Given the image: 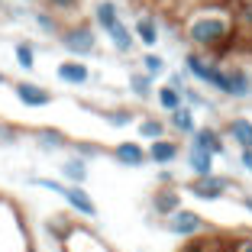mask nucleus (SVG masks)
Listing matches in <instances>:
<instances>
[{
  "label": "nucleus",
  "mask_w": 252,
  "mask_h": 252,
  "mask_svg": "<svg viewBox=\"0 0 252 252\" xmlns=\"http://www.w3.org/2000/svg\"><path fill=\"white\" fill-rule=\"evenodd\" d=\"M185 39L200 49V52H220L223 45H230L236 39V20H233L230 3L220 7H194L181 23Z\"/></svg>",
  "instance_id": "1"
},
{
  "label": "nucleus",
  "mask_w": 252,
  "mask_h": 252,
  "mask_svg": "<svg viewBox=\"0 0 252 252\" xmlns=\"http://www.w3.org/2000/svg\"><path fill=\"white\" fill-rule=\"evenodd\" d=\"M59 42L65 52H71L74 59H84V55H94L97 49V32L91 23H71V26H62L59 30Z\"/></svg>",
  "instance_id": "2"
},
{
  "label": "nucleus",
  "mask_w": 252,
  "mask_h": 252,
  "mask_svg": "<svg viewBox=\"0 0 252 252\" xmlns=\"http://www.w3.org/2000/svg\"><path fill=\"white\" fill-rule=\"evenodd\" d=\"M230 188H233V181L226 178V175H217V171H210V175H197V178L188 181V191H191L197 200H207V204H210V200L226 197Z\"/></svg>",
  "instance_id": "3"
},
{
  "label": "nucleus",
  "mask_w": 252,
  "mask_h": 252,
  "mask_svg": "<svg viewBox=\"0 0 252 252\" xmlns=\"http://www.w3.org/2000/svg\"><path fill=\"white\" fill-rule=\"evenodd\" d=\"M165 230H168L171 236L191 239V236H200V233H207V220H204L200 214H194V210L178 207L175 214L165 217Z\"/></svg>",
  "instance_id": "4"
},
{
  "label": "nucleus",
  "mask_w": 252,
  "mask_h": 252,
  "mask_svg": "<svg viewBox=\"0 0 252 252\" xmlns=\"http://www.w3.org/2000/svg\"><path fill=\"white\" fill-rule=\"evenodd\" d=\"M185 71L191 74L194 81H200V84H214V78H217V71H220V62L217 59H210V55H204L200 49H191V52L185 55Z\"/></svg>",
  "instance_id": "5"
},
{
  "label": "nucleus",
  "mask_w": 252,
  "mask_h": 252,
  "mask_svg": "<svg viewBox=\"0 0 252 252\" xmlns=\"http://www.w3.org/2000/svg\"><path fill=\"white\" fill-rule=\"evenodd\" d=\"M13 94H16V100H20L23 107H32V110L52 104V91L42 88V84H32V81H16Z\"/></svg>",
  "instance_id": "6"
},
{
  "label": "nucleus",
  "mask_w": 252,
  "mask_h": 252,
  "mask_svg": "<svg viewBox=\"0 0 252 252\" xmlns=\"http://www.w3.org/2000/svg\"><path fill=\"white\" fill-rule=\"evenodd\" d=\"M191 146H194V149H204V152H210L214 158L226 152V146H223V133H220V129H214V126H194Z\"/></svg>",
  "instance_id": "7"
},
{
  "label": "nucleus",
  "mask_w": 252,
  "mask_h": 252,
  "mask_svg": "<svg viewBox=\"0 0 252 252\" xmlns=\"http://www.w3.org/2000/svg\"><path fill=\"white\" fill-rule=\"evenodd\" d=\"M62 197H65V204L78 217H88V220H94V217H97V204L91 200V194L84 191L81 185H65V194H62Z\"/></svg>",
  "instance_id": "8"
},
{
  "label": "nucleus",
  "mask_w": 252,
  "mask_h": 252,
  "mask_svg": "<svg viewBox=\"0 0 252 252\" xmlns=\"http://www.w3.org/2000/svg\"><path fill=\"white\" fill-rule=\"evenodd\" d=\"M226 78H230V88H226V97H252V71L246 65H226Z\"/></svg>",
  "instance_id": "9"
},
{
  "label": "nucleus",
  "mask_w": 252,
  "mask_h": 252,
  "mask_svg": "<svg viewBox=\"0 0 252 252\" xmlns=\"http://www.w3.org/2000/svg\"><path fill=\"white\" fill-rule=\"evenodd\" d=\"M55 74H59L62 84H71V88H84V84L91 81V68L84 65L81 59H68L62 62L59 68H55Z\"/></svg>",
  "instance_id": "10"
},
{
  "label": "nucleus",
  "mask_w": 252,
  "mask_h": 252,
  "mask_svg": "<svg viewBox=\"0 0 252 252\" xmlns=\"http://www.w3.org/2000/svg\"><path fill=\"white\" fill-rule=\"evenodd\" d=\"M146 156H149V162H156V165H171L175 158L181 156V146L175 139H168V136H162V139H152L149 142V149H146Z\"/></svg>",
  "instance_id": "11"
},
{
  "label": "nucleus",
  "mask_w": 252,
  "mask_h": 252,
  "mask_svg": "<svg viewBox=\"0 0 252 252\" xmlns=\"http://www.w3.org/2000/svg\"><path fill=\"white\" fill-rule=\"evenodd\" d=\"M113 158H117L120 165H126V168H142V165L149 162V156H146V149L139 146V142H117L113 146Z\"/></svg>",
  "instance_id": "12"
},
{
  "label": "nucleus",
  "mask_w": 252,
  "mask_h": 252,
  "mask_svg": "<svg viewBox=\"0 0 252 252\" xmlns=\"http://www.w3.org/2000/svg\"><path fill=\"white\" fill-rule=\"evenodd\" d=\"M104 36L110 39V45H113V49H117L120 55H129V52H133V49H136L133 30H129V26H126V23H123V16H120V20L113 23V26H110V30L104 32Z\"/></svg>",
  "instance_id": "13"
},
{
  "label": "nucleus",
  "mask_w": 252,
  "mask_h": 252,
  "mask_svg": "<svg viewBox=\"0 0 252 252\" xmlns=\"http://www.w3.org/2000/svg\"><path fill=\"white\" fill-rule=\"evenodd\" d=\"M178 207H181V194L175 191L171 185H162L156 194H152V210H156V214L162 217V220H165L168 214H175Z\"/></svg>",
  "instance_id": "14"
},
{
  "label": "nucleus",
  "mask_w": 252,
  "mask_h": 252,
  "mask_svg": "<svg viewBox=\"0 0 252 252\" xmlns=\"http://www.w3.org/2000/svg\"><path fill=\"white\" fill-rule=\"evenodd\" d=\"M117 20H120L117 0H97V3H94V26H97L100 32H107Z\"/></svg>",
  "instance_id": "15"
},
{
  "label": "nucleus",
  "mask_w": 252,
  "mask_h": 252,
  "mask_svg": "<svg viewBox=\"0 0 252 252\" xmlns=\"http://www.w3.org/2000/svg\"><path fill=\"white\" fill-rule=\"evenodd\" d=\"M32 139H36V146L42 149V152H59V149L71 146L65 133H59V129H49V126H42V129H36V133H32Z\"/></svg>",
  "instance_id": "16"
},
{
  "label": "nucleus",
  "mask_w": 252,
  "mask_h": 252,
  "mask_svg": "<svg viewBox=\"0 0 252 252\" xmlns=\"http://www.w3.org/2000/svg\"><path fill=\"white\" fill-rule=\"evenodd\" d=\"M226 136H230L239 149H252V120L233 117L230 123H226Z\"/></svg>",
  "instance_id": "17"
},
{
  "label": "nucleus",
  "mask_w": 252,
  "mask_h": 252,
  "mask_svg": "<svg viewBox=\"0 0 252 252\" xmlns=\"http://www.w3.org/2000/svg\"><path fill=\"white\" fill-rule=\"evenodd\" d=\"M168 126H171V129H175L178 136H191V133H194V126H197V123H194V110H191L188 104H181L178 110H171V113H168Z\"/></svg>",
  "instance_id": "18"
},
{
  "label": "nucleus",
  "mask_w": 252,
  "mask_h": 252,
  "mask_svg": "<svg viewBox=\"0 0 252 252\" xmlns=\"http://www.w3.org/2000/svg\"><path fill=\"white\" fill-rule=\"evenodd\" d=\"M133 39L136 42H142L146 49H152V45L158 42V26L152 16H139V20L133 23Z\"/></svg>",
  "instance_id": "19"
},
{
  "label": "nucleus",
  "mask_w": 252,
  "mask_h": 252,
  "mask_svg": "<svg viewBox=\"0 0 252 252\" xmlns=\"http://www.w3.org/2000/svg\"><path fill=\"white\" fill-rule=\"evenodd\" d=\"M62 178H65V185H84L88 181V162L78 156L65 158L62 162Z\"/></svg>",
  "instance_id": "20"
},
{
  "label": "nucleus",
  "mask_w": 252,
  "mask_h": 252,
  "mask_svg": "<svg viewBox=\"0 0 252 252\" xmlns=\"http://www.w3.org/2000/svg\"><path fill=\"white\" fill-rule=\"evenodd\" d=\"M188 168H191V178H197V175H210L214 171V156L210 152H204V149H188Z\"/></svg>",
  "instance_id": "21"
},
{
  "label": "nucleus",
  "mask_w": 252,
  "mask_h": 252,
  "mask_svg": "<svg viewBox=\"0 0 252 252\" xmlns=\"http://www.w3.org/2000/svg\"><path fill=\"white\" fill-rule=\"evenodd\" d=\"M136 129H139V139H162L165 133H168V123L165 120H156V117H142L139 123H136Z\"/></svg>",
  "instance_id": "22"
},
{
  "label": "nucleus",
  "mask_w": 252,
  "mask_h": 252,
  "mask_svg": "<svg viewBox=\"0 0 252 252\" xmlns=\"http://www.w3.org/2000/svg\"><path fill=\"white\" fill-rule=\"evenodd\" d=\"M181 252H223V243L220 239H214V236H191L185 246H181Z\"/></svg>",
  "instance_id": "23"
},
{
  "label": "nucleus",
  "mask_w": 252,
  "mask_h": 252,
  "mask_svg": "<svg viewBox=\"0 0 252 252\" xmlns=\"http://www.w3.org/2000/svg\"><path fill=\"white\" fill-rule=\"evenodd\" d=\"M32 16V23L39 26V32H45V36H59V30H62V23H59V16L55 13H49V10H36V13H30Z\"/></svg>",
  "instance_id": "24"
},
{
  "label": "nucleus",
  "mask_w": 252,
  "mask_h": 252,
  "mask_svg": "<svg viewBox=\"0 0 252 252\" xmlns=\"http://www.w3.org/2000/svg\"><path fill=\"white\" fill-rule=\"evenodd\" d=\"M156 100H158V107H162L165 113H171V110H178L185 100H181V91H175V88H168V84H162V88L156 91Z\"/></svg>",
  "instance_id": "25"
},
{
  "label": "nucleus",
  "mask_w": 252,
  "mask_h": 252,
  "mask_svg": "<svg viewBox=\"0 0 252 252\" xmlns=\"http://www.w3.org/2000/svg\"><path fill=\"white\" fill-rule=\"evenodd\" d=\"M13 59H16V65H20L23 71H32V68H36V49H32V42H16L13 45Z\"/></svg>",
  "instance_id": "26"
},
{
  "label": "nucleus",
  "mask_w": 252,
  "mask_h": 252,
  "mask_svg": "<svg viewBox=\"0 0 252 252\" xmlns=\"http://www.w3.org/2000/svg\"><path fill=\"white\" fill-rule=\"evenodd\" d=\"M129 91H133L136 97H142V100L156 94V88H152V78H149L146 71H133V74H129Z\"/></svg>",
  "instance_id": "27"
},
{
  "label": "nucleus",
  "mask_w": 252,
  "mask_h": 252,
  "mask_svg": "<svg viewBox=\"0 0 252 252\" xmlns=\"http://www.w3.org/2000/svg\"><path fill=\"white\" fill-rule=\"evenodd\" d=\"M45 230H49V236H55V239H59V243H65V239L71 236L74 223L68 220V217H52V220L45 223Z\"/></svg>",
  "instance_id": "28"
},
{
  "label": "nucleus",
  "mask_w": 252,
  "mask_h": 252,
  "mask_svg": "<svg viewBox=\"0 0 252 252\" xmlns=\"http://www.w3.org/2000/svg\"><path fill=\"white\" fill-rule=\"evenodd\" d=\"M233 10V20H236V26H243V30H252V0H239Z\"/></svg>",
  "instance_id": "29"
},
{
  "label": "nucleus",
  "mask_w": 252,
  "mask_h": 252,
  "mask_svg": "<svg viewBox=\"0 0 252 252\" xmlns=\"http://www.w3.org/2000/svg\"><path fill=\"white\" fill-rule=\"evenodd\" d=\"M142 71L156 81L158 74L165 71V59H162V55H156V52H146V55H142Z\"/></svg>",
  "instance_id": "30"
},
{
  "label": "nucleus",
  "mask_w": 252,
  "mask_h": 252,
  "mask_svg": "<svg viewBox=\"0 0 252 252\" xmlns=\"http://www.w3.org/2000/svg\"><path fill=\"white\" fill-rule=\"evenodd\" d=\"M42 7L49 13H74L81 7V0H42Z\"/></svg>",
  "instance_id": "31"
},
{
  "label": "nucleus",
  "mask_w": 252,
  "mask_h": 252,
  "mask_svg": "<svg viewBox=\"0 0 252 252\" xmlns=\"http://www.w3.org/2000/svg\"><path fill=\"white\" fill-rule=\"evenodd\" d=\"M223 252H252V236L249 233H239V236L226 239V243H223Z\"/></svg>",
  "instance_id": "32"
},
{
  "label": "nucleus",
  "mask_w": 252,
  "mask_h": 252,
  "mask_svg": "<svg viewBox=\"0 0 252 252\" xmlns=\"http://www.w3.org/2000/svg\"><path fill=\"white\" fill-rule=\"evenodd\" d=\"M30 185L32 188H42V191H52V194H65V181H55V178H39V175H32L30 178Z\"/></svg>",
  "instance_id": "33"
},
{
  "label": "nucleus",
  "mask_w": 252,
  "mask_h": 252,
  "mask_svg": "<svg viewBox=\"0 0 252 252\" xmlns=\"http://www.w3.org/2000/svg\"><path fill=\"white\" fill-rule=\"evenodd\" d=\"M20 142V129L10 123H0V146H16Z\"/></svg>",
  "instance_id": "34"
},
{
  "label": "nucleus",
  "mask_w": 252,
  "mask_h": 252,
  "mask_svg": "<svg viewBox=\"0 0 252 252\" xmlns=\"http://www.w3.org/2000/svg\"><path fill=\"white\" fill-rule=\"evenodd\" d=\"M74 156L88 162V158H97V156H100V149H97L94 142H74Z\"/></svg>",
  "instance_id": "35"
},
{
  "label": "nucleus",
  "mask_w": 252,
  "mask_h": 252,
  "mask_svg": "<svg viewBox=\"0 0 252 252\" xmlns=\"http://www.w3.org/2000/svg\"><path fill=\"white\" fill-rule=\"evenodd\" d=\"M129 120H133L129 110H110V113H107V123H110V126H126Z\"/></svg>",
  "instance_id": "36"
},
{
  "label": "nucleus",
  "mask_w": 252,
  "mask_h": 252,
  "mask_svg": "<svg viewBox=\"0 0 252 252\" xmlns=\"http://www.w3.org/2000/svg\"><path fill=\"white\" fill-rule=\"evenodd\" d=\"M239 165L252 175V149H239Z\"/></svg>",
  "instance_id": "37"
},
{
  "label": "nucleus",
  "mask_w": 252,
  "mask_h": 252,
  "mask_svg": "<svg viewBox=\"0 0 252 252\" xmlns=\"http://www.w3.org/2000/svg\"><path fill=\"white\" fill-rule=\"evenodd\" d=\"M168 88L185 91V74H168Z\"/></svg>",
  "instance_id": "38"
},
{
  "label": "nucleus",
  "mask_w": 252,
  "mask_h": 252,
  "mask_svg": "<svg viewBox=\"0 0 252 252\" xmlns=\"http://www.w3.org/2000/svg\"><path fill=\"white\" fill-rule=\"evenodd\" d=\"M194 7H220V3H230V0H188Z\"/></svg>",
  "instance_id": "39"
},
{
  "label": "nucleus",
  "mask_w": 252,
  "mask_h": 252,
  "mask_svg": "<svg viewBox=\"0 0 252 252\" xmlns=\"http://www.w3.org/2000/svg\"><path fill=\"white\" fill-rule=\"evenodd\" d=\"M239 204H243V207L252 214V194H243V197H239Z\"/></svg>",
  "instance_id": "40"
},
{
  "label": "nucleus",
  "mask_w": 252,
  "mask_h": 252,
  "mask_svg": "<svg viewBox=\"0 0 252 252\" xmlns=\"http://www.w3.org/2000/svg\"><path fill=\"white\" fill-rule=\"evenodd\" d=\"M158 181H162V185H171V171H158Z\"/></svg>",
  "instance_id": "41"
},
{
  "label": "nucleus",
  "mask_w": 252,
  "mask_h": 252,
  "mask_svg": "<svg viewBox=\"0 0 252 252\" xmlns=\"http://www.w3.org/2000/svg\"><path fill=\"white\" fill-rule=\"evenodd\" d=\"M0 84H10V78H7V74H0Z\"/></svg>",
  "instance_id": "42"
},
{
  "label": "nucleus",
  "mask_w": 252,
  "mask_h": 252,
  "mask_svg": "<svg viewBox=\"0 0 252 252\" xmlns=\"http://www.w3.org/2000/svg\"><path fill=\"white\" fill-rule=\"evenodd\" d=\"M26 252H39V249H36V246H32V243H30V246H26Z\"/></svg>",
  "instance_id": "43"
},
{
  "label": "nucleus",
  "mask_w": 252,
  "mask_h": 252,
  "mask_svg": "<svg viewBox=\"0 0 252 252\" xmlns=\"http://www.w3.org/2000/svg\"><path fill=\"white\" fill-rule=\"evenodd\" d=\"M23 3H36V0H23Z\"/></svg>",
  "instance_id": "44"
},
{
  "label": "nucleus",
  "mask_w": 252,
  "mask_h": 252,
  "mask_svg": "<svg viewBox=\"0 0 252 252\" xmlns=\"http://www.w3.org/2000/svg\"><path fill=\"white\" fill-rule=\"evenodd\" d=\"M246 233H249V236H252V230H246Z\"/></svg>",
  "instance_id": "45"
},
{
  "label": "nucleus",
  "mask_w": 252,
  "mask_h": 252,
  "mask_svg": "<svg viewBox=\"0 0 252 252\" xmlns=\"http://www.w3.org/2000/svg\"><path fill=\"white\" fill-rule=\"evenodd\" d=\"M110 252H117V249H110Z\"/></svg>",
  "instance_id": "46"
},
{
  "label": "nucleus",
  "mask_w": 252,
  "mask_h": 252,
  "mask_svg": "<svg viewBox=\"0 0 252 252\" xmlns=\"http://www.w3.org/2000/svg\"><path fill=\"white\" fill-rule=\"evenodd\" d=\"M62 252H68V249H62Z\"/></svg>",
  "instance_id": "47"
}]
</instances>
